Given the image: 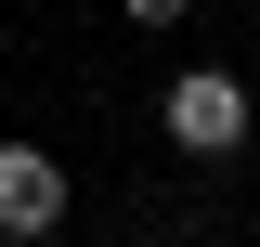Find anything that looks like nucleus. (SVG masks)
I'll list each match as a JSON object with an SVG mask.
<instances>
[{"label": "nucleus", "instance_id": "1", "mask_svg": "<svg viewBox=\"0 0 260 247\" xmlns=\"http://www.w3.org/2000/svg\"><path fill=\"white\" fill-rule=\"evenodd\" d=\"M156 117H169V143H182V156H247V91H234L221 65H182Z\"/></svg>", "mask_w": 260, "mask_h": 247}, {"label": "nucleus", "instance_id": "2", "mask_svg": "<svg viewBox=\"0 0 260 247\" xmlns=\"http://www.w3.org/2000/svg\"><path fill=\"white\" fill-rule=\"evenodd\" d=\"M0 234H13V247L65 234V169H52L39 143H0Z\"/></svg>", "mask_w": 260, "mask_h": 247}, {"label": "nucleus", "instance_id": "3", "mask_svg": "<svg viewBox=\"0 0 260 247\" xmlns=\"http://www.w3.org/2000/svg\"><path fill=\"white\" fill-rule=\"evenodd\" d=\"M130 26H182V0H130Z\"/></svg>", "mask_w": 260, "mask_h": 247}]
</instances>
